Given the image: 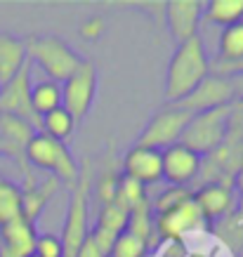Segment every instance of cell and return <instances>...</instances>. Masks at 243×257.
Returning <instances> with one entry per match:
<instances>
[{
    "label": "cell",
    "mask_w": 243,
    "mask_h": 257,
    "mask_svg": "<svg viewBox=\"0 0 243 257\" xmlns=\"http://www.w3.org/2000/svg\"><path fill=\"white\" fill-rule=\"evenodd\" d=\"M33 255L36 257H64V245H62V241H59V236H55V234H36Z\"/></svg>",
    "instance_id": "27"
},
{
    "label": "cell",
    "mask_w": 243,
    "mask_h": 257,
    "mask_svg": "<svg viewBox=\"0 0 243 257\" xmlns=\"http://www.w3.org/2000/svg\"><path fill=\"white\" fill-rule=\"evenodd\" d=\"M227 133H229V104L220 106V109L194 113L189 118V123L177 144L191 149L194 154L203 158L208 154H212V151H217L227 142Z\"/></svg>",
    "instance_id": "4"
},
{
    "label": "cell",
    "mask_w": 243,
    "mask_h": 257,
    "mask_svg": "<svg viewBox=\"0 0 243 257\" xmlns=\"http://www.w3.org/2000/svg\"><path fill=\"white\" fill-rule=\"evenodd\" d=\"M194 203L198 210L203 212L208 222L229 217V212L234 210V184H224V182H205L203 187L194 191Z\"/></svg>",
    "instance_id": "13"
},
{
    "label": "cell",
    "mask_w": 243,
    "mask_h": 257,
    "mask_svg": "<svg viewBox=\"0 0 243 257\" xmlns=\"http://www.w3.org/2000/svg\"><path fill=\"white\" fill-rule=\"evenodd\" d=\"M22 219V189L15 182L0 177V226Z\"/></svg>",
    "instance_id": "21"
},
{
    "label": "cell",
    "mask_w": 243,
    "mask_h": 257,
    "mask_svg": "<svg viewBox=\"0 0 243 257\" xmlns=\"http://www.w3.org/2000/svg\"><path fill=\"white\" fill-rule=\"evenodd\" d=\"M191 113L175 104H168L165 109H161L156 116L151 118L147 127L140 133L135 147H144V149H156V151H163V149L177 144L187 127Z\"/></svg>",
    "instance_id": "5"
},
{
    "label": "cell",
    "mask_w": 243,
    "mask_h": 257,
    "mask_svg": "<svg viewBox=\"0 0 243 257\" xmlns=\"http://www.w3.org/2000/svg\"><path fill=\"white\" fill-rule=\"evenodd\" d=\"M73 130H76V120L71 118V113L64 109V106L50 111L45 116H40L38 133L47 135V137H52V140H57V142H64V144H66V140L73 135Z\"/></svg>",
    "instance_id": "20"
},
{
    "label": "cell",
    "mask_w": 243,
    "mask_h": 257,
    "mask_svg": "<svg viewBox=\"0 0 243 257\" xmlns=\"http://www.w3.org/2000/svg\"><path fill=\"white\" fill-rule=\"evenodd\" d=\"M0 156H3V147H0Z\"/></svg>",
    "instance_id": "33"
},
{
    "label": "cell",
    "mask_w": 243,
    "mask_h": 257,
    "mask_svg": "<svg viewBox=\"0 0 243 257\" xmlns=\"http://www.w3.org/2000/svg\"><path fill=\"white\" fill-rule=\"evenodd\" d=\"M24 43H26V55L45 71L47 80H55L59 85L69 80L83 64V57L66 40L57 36H33Z\"/></svg>",
    "instance_id": "2"
},
{
    "label": "cell",
    "mask_w": 243,
    "mask_h": 257,
    "mask_svg": "<svg viewBox=\"0 0 243 257\" xmlns=\"http://www.w3.org/2000/svg\"><path fill=\"white\" fill-rule=\"evenodd\" d=\"M29 64L26 43L12 33H0V87L10 83Z\"/></svg>",
    "instance_id": "16"
},
{
    "label": "cell",
    "mask_w": 243,
    "mask_h": 257,
    "mask_svg": "<svg viewBox=\"0 0 243 257\" xmlns=\"http://www.w3.org/2000/svg\"><path fill=\"white\" fill-rule=\"evenodd\" d=\"M161 161H163V179L170 187H187L201 175V163L203 158L194 154L191 149L173 144L161 151Z\"/></svg>",
    "instance_id": "9"
},
{
    "label": "cell",
    "mask_w": 243,
    "mask_h": 257,
    "mask_svg": "<svg viewBox=\"0 0 243 257\" xmlns=\"http://www.w3.org/2000/svg\"><path fill=\"white\" fill-rule=\"evenodd\" d=\"M231 83V92H234V101H241L243 99V73L234 76V78H229Z\"/></svg>",
    "instance_id": "32"
},
{
    "label": "cell",
    "mask_w": 243,
    "mask_h": 257,
    "mask_svg": "<svg viewBox=\"0 0 243 257\" xmlns=\"http://www.w3.org/2000/svg\"><path fill=\"white\" fill-rule=\"evenodd\" d=\"M243 57V22L224 26L217 40V62H236Z\"/></svg>",
    "instance_id": "22"
},
{
    "label": "cell",
    "mask_w": 243,
    "mask_h": 257,
    "mask_svg": "<svg viewBox=\"0 0 243 257\" xmlns=\"http://www.w3.org/2000/svg\"><path fill=\"white\" fill-rule=\"evenodd\" d=\"M59 189H62V182L57 177H47V179H40V182H29L22 189V219L24 222L36 226L40 212L45 210V205L55 198V194Z\"/></svg>",
    "instance_id": "15"
},
{
    "label": "cell",
    "mask_w": 243,
    "mask_h": 257,
    "mask_svg": "<svg viewBox=\"0 0 243 257\" xmlns=\"http://www.w3.org/2000/svg\"><path fill=\"white\" fill-rule=\"evenodd\" d=\"M26 163L36 165L40 170L52 172L62 184H69L71 189L78 184L80 179V165L69 151L64 142H57L43 133H36L26 147Z\"/></svg>",
    "instance_id": "3"
},
{
    "label": "cell",
    "mask_w": 243,
    "mask_h": 257,
    "mask_svg": "<svg viewBox=\"0 0 243 257\" xmlns=\"http://www.w3.org/2000/svg\"><path fill=\"white\" fill-rule=\"evenodd\" d=\"M33 135H36V130L26 120L0 113V147H3V154L15 158L24 172H26V147H29Z\"/></svg>",
    "instance_id": "14"
},
{
    "label": "cell",
    "mask_w": 243,
    "mask_h": 257,
    "mask_svg": "<svg viewBox=\"0 0 243 257\" xmlns=\"http://www.w3.org/2000/svg\"><path fill=\"white\" fill-rule=\"evenodd\" d=\"M133 236L142 238V241L147 243V245H154V236H156V226H154V210H151V203L149 198L144 203H140L137 208L130 210L128 215V229Z\"/></svg>",
    "instance_id": "18"
},
{
    "label": "cell",
    "mask_w": 243,
    "mask_h": 257,
    "mask_svg": "<svg viewBox=\"0 0 243 257\" xmlns=\"http://www.w3.org/2000/svg\"><path fill=\"white\" fill-rule=\"evenodd\" d=\"M154 226H156V236H161L163 241H180L189 234H198L208 226V219L203 217V212L198 210V205L194 203V196L187 203H182L180 208H175L173 212L165 215H154Z\"/></svg>",
    "instance_id": "8"
},
{
    "label": "cell",
    "mask_w": 243,
    "mask_h": 257,
    "mask_svg": "<svg viewBox=\"0 0 243 257\" xmlns=\"http://www.w3.org/2000/svg\"><path fill=\"white\" fill-rule=\"evenodd\" d=\"M106 31V19L99 15L87 17V22H83L80 26V38L83 40H99Z\"/></svg>",
    "instance_id": "29"
},
{
    "label": "cell",
    "mask_w": 243,
    "mask_h": 257,
    "mask_svg": "<svg viewBox=\"0 0 243 257\" xmlns=\"http://www.w3.org/2000/svg\"><path fill=\"white\" fill-rule=\"evenodd\" d=\"M90 238H92V243L97 245V250H99L104 257H109L111 255V248H113V243H116L118 236L116 234H109V231H104V229H97V226H94L92 231H90Z\"/></svg>",
    "instance_id": "30"
},
{
    "label": "cell",
    "mask_w": 243,
    "mask_h": 257,
    "mask_svg": "<svg viewBox=\"0 0 243 257\" xmlns=\"http://www.w3.org/2000/svg\"><path fill=\"white\" fill-rule=\"evenodd\" d=\"M97 94V69L92 62L83 59L76 73L62 83V106L71 113L76 125L90 113Z\"/></svg>",
    "instance_id": "6"
},
{
    "label": "cell",
    "mask_w": 243,
    "mask_h": 257,
    "mask_svg": "<svg viewBox=\"0 0 243 257\" xmlns=\"http://www.w3.org/2000/svg\"><path fill=\"white\" fill-rule=\"evenodd\" d=\"M31 106L38 113V118L59 109L62 106V85L55 80H40L31 85Z\"/></svg>",
    "instance_id": "19"
},
{
    "label": "cell",
    "mask_w": 243,
    "mask_h": 257,
    "mask_svg": "<svg viewBox=\"0 0 243 257\" xmlns=\"http://www.w3.org/2000/svg\"><path fill=\"white\" fill-rule=\"evenodd\" d=\"M0 113L26 120L33 130H40V118L31 106V64H26L15 78L0 87Z\"/></svg>",
    "instance_id": "7"
},
{
    "label": "cell",
    "mask_w": 243,
    "mask_h": 257,
    "mask_svg": "<svg viewBox=\"0 0 243 257\" xmlns=\"http://www.w3.org/2000/svg\"><path fill=\"white\" fill-rule=\"evenodd\" d=\"M76 257H104V255L97 250V245H94L92 238H90V234H87V238L83 241V245H80V250H78V255Z\"/></svg>",
    "instance_id": "31"
},
{
    "label": "cell",
    "mask_w": 243,
    "mask_h": 257,
    "mask_svg": "<svg viewBox=\"0 0 243 257\" xmlns=\"http://www.w3.org/2000/svg\"><path fill=\"white\" fill-rule=\"evenodd\" d=\"M29 257H36V255H29Z\"/></svg>",
    "instance_id": "34"
},
{
    "label": "cell",
    "mask_w": 243,
    "mask_h": 257,
    "mask_svg": "<svg viewBox=\"0 0 243 257\" xmlns=\"http://www.w3.org/2000/svg\"><path fill=\"white\" fill-rule=\"evenodd\" d=\"M147 252H149V245L142 238L133 236L130 231H123L113 243L109 257H147Z\"/></svg>",
    "instance_id": "26"
},
{
    "label": "cell",
    "mask_w": 243,
    "mask_h": 257,
    "mask_svg": "<svg viewBox=\"0 0 243 257\" xmlns=\"http://www.w3.org/2000/svg\"><path fill=\"white\" fill-rule=\"evenodd\" d=\"M128 215L130 212L118 208L116 203H106L99 208V217H97V229H104L109 234L120 236L128 229Z\"/></svg>",
    "instance_id": "24"
},
{
    "label": "cell",
    "mask_w": 243,
    "mask_h": 257,
    "mask_svg": "<svg viewBox=\"0 0 243 257\" xmlns=\"http://www.w3.org/2000/svg\"><path fill=\"white\" fill-rule=\"evenodd\" d=\"M191 196H194V191H189V187H168L158 194L156 201L151 203V210H154V215L173 212L175 208H180L182 203H187Z\"/></svg>",
    "instance_id": "25"
},
{
    "label": "cell",
    "mask_w": 243,
    "mask_h": 257,
    "mask_svg": "<svg viewBox=\"0 0 243 257\" xmlns=\"http://www.w3.org/2000/svg\"><path fill=\"white\" fill-rule=\"evenodd\" d=\"M203 17L215 26H231L243 22V0H210L203 3Z\"/></svg>",
    "instance_id": "17"
},
{
    "label": "cell",
    "mask_w": 243,
    "mask_h": 257,
    "mask_svg": "<svg viewBox=\"0 0 243 257\" xmlns=\"http://www.w3.org/2000/svg\"><path fill=\"white\" fill-rule=\"evenodd\" d=\"M165 8V24L170 29V36L177 40V45L184 40L198 36V24L203 19V3L201 0H168Z\"/></svg>",
    "instance_id": "10"
},
{
    "label": "cell",
    "mask_w": 243,
    "mask_h": 257,
    "mask_svg": "<svg viewBox=\"0 0 243 257\" xmlns=\"http://www.w3.org/2000/svg\"><path fill=\"white\" fill-rule=\"evenodd\" d=\"M120 168H123L120 175L140 182L144 187L163 182V161H161V151H156V149L133 147L123 156Z\"/></svg>",
    "instance_id": "12"
},
{
    "label": "cell",
    "mask_w": 243,
    "mask_h": 257,
    "mask_svg": "<svg viewBox=\"0 0 243 257\" xmlns=\"http://www.w3.org/2000/svg\"><path fill=\"white\" fill-rule=\"evenodd\" d=\"M210 76V62L205 57L203 40L191 38L177 45L175 55L168 62L163 83V97L168 104H177L191 94L205 78Z\"/></svg>",
    "instance_id": "1"
},
{
    "label": "cell",
    "mask_w": 243,
    "mask_h": 257,
    "mask_svg": "<svg viewBox=\"0 0 243 257\" xmlns=\"http://www.w3.org/2000/svg\"><path fill=\"white\" fill-rule=\"evenodd\" d=\"M144 201H147V187L140 184V182H135V179L126 177V175H120L116 184V194H113V203L118 208L130 212L133 208H137Z\"/></svg>",
    "instance_id": "23"
},
{
    "label": "cell",
    "mask_w": 243,
    "mask_h": 257,
    "mask_svg": "<svg viewBox=\"0 0 243 257\" xmlns=\"http://www.w3.org/2000/svg\"><path fill=\"white\" fill-rule=\"evenodd\" d=\"M118 177H120V175H113V172H102V175H99V179H97V198H99L102 205L113 203Z\"/></svg>",
    "instance_id": "28"
},
{
    "label": "cell",
    "mask_w": 243,
    "mask_h": 257,
    "mask_svg": "<svg viewBox=\"0 0 243 257\" xmlns=\"http://www.w3.org/2000/svg\"><path fill=\"white\" fill-rule=\"evenodd\" d=\"M234 101V92H231V83L227 78H217V76H208L201 85L191 94H187L182 101H177L175 106L189 111L191 116L201 113V111L220 109Z\"/></svg>",
    "instance_id": "11"
}]
</instances>
